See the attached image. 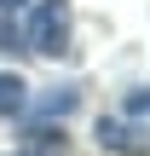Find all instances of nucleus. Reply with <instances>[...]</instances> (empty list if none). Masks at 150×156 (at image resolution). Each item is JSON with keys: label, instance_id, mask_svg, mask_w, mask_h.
<instances>
[{"label": "nucleus", "instance_id": "f03ea898", "mask_svg": "<svg viewBox=\"0 0 150 156\" xmlns=\"http://www.w3.org/2000/svg\"><path fill=\"white\" fill-rule=\"evenodd\" d=\"M98 145L116 151V156H150V139L139 127H127L121 116H104V122H98Z\"/></svg>", "mask_w": 150, "mask_h": 156}, {"label": "nucleus", "instance_id": "f257e3e1", "mask_svg": "<svg viewBox=\"0 0 150 156\" xmlns=\"http://www.w3.org/2000/svg\"><path fill=\"white\" fill-rule=\"evenodd\" d=\"M69 29H75L69 0H35L29 6V23H23V41H29V52L58 58V52H69Z\"/></svg>", "mask_w": 150, "mask_h": 156}, {"label": "nucleus", "instance_id": "7ed1b4c3", "mask_svg": "<svg viewBox=\"0 0 150 156\" xmlns=\"http://www.w3.org/2000/svg\"><path fill=\"white\" fill-rule=\"evenodd\" d=\"M23 98H29V81L12 75V69H0V122H12V116L23 110Z\"/></svg>", "mask_w": 150, "mask_h": 156}, {"label": "nucleus", "instance_id": "423d86ee", "mask_svg": "<svg viewBox=\"0 0 150 156\" xmlns=\"http://www.w3.org/2000/svg\"><path fill=\"white\" fill-rule=\"evenodd\" d=\"M23 6H29V0H0V12H23Z\"/></svg>", "mask_w": 150, "mask_h": 156}, {"label": "nucleus", "instance_id": "20e7f679", "mask_svg": "<svg viewBox=\"0 0 150 156\" xmlns=\"http://www.w3.org/2000/svg\"><path fill=\"white\" fill-rule=\"evenodd\" d=\"M127 116H133V122H150V87H139V93L127 98Z\"/></svg>", "mask_w": 150, "mask_h": 156}, {"label": "nucleus", "instance_id": "39448f33", "mask_svg": "<svg viewBox=\"0 0 150 156\" xmlns=\"http://www.w3.org/2000/svg\"><path fill=\"white\" fill-rule=\"evenodd\" d=\"M0 46H17V12H0Z\"/></svg>", "mask_w": 150, "mask_h": 156}]
</instances>
